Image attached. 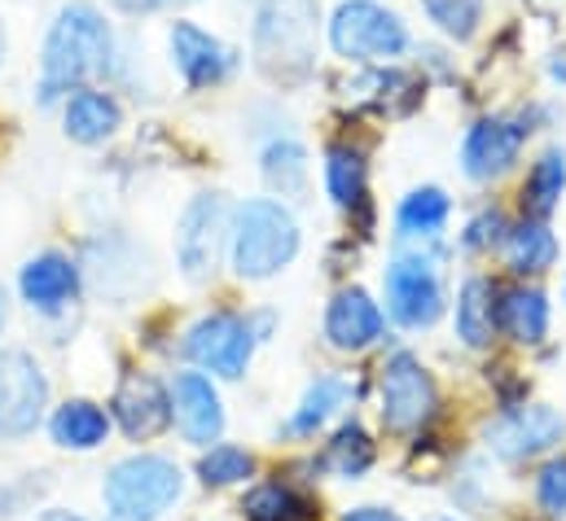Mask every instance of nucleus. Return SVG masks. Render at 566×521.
Masks as SVG:
<instances>
[{
	"label": "nucleus",
	"instance_id": "9b49d317",
	"mask_svg": "<svg viewBox=\"0 0 566 521\" xmlns=\"http://www.w3.org/2000/svg\"><path fill=\"white\" fill-rule=\"evenodd\" d=\"M566 421L563 412L545 407V403H532V407H514L505 412L501 421L488 425V443L496 456L505 460H527V456H541L549 451L554 443H563Z\"/></svg>",
	"mask_w": 566,
	"mask_h": 521
},
{
	"label": "nucleus",
	"instance_id": "2eb2a0df",
	"mask_svg": "<svg viewBox=\"0 0 566 521\" xmlns=\"http://www.w3.org/2000/svg\"><path fill=\"white\" fill-rule=\"evenodd\" d=\"M171 416L180 425V434L198 447L216 443L220 429H224V403L216 386L202 378V373H180L176 386H171Z\"/></svg>",
	"mask_w": 566,
	"mask_h": 521
},
{
	"label": "nucleus",
	"instance_id": "473e14b6",
	"mask_svg": "<svg viewBox=\"0 0 566 521\" xmlns=\"http://www.w3.org/2000/svg\"><path fill=\"white\" fill-rule=\"evenodd\" d=\"M501 233H505V220H501L496 211H488V215H479V220L465 228V246H470V251H483V246L501 242Z\"/></svg>",
	"mask_w": 566,
	"mask_h": 521
},
{
	"label": "nucleus",
	"instance_id": "5701e85b",
	"mask_svg": "<svg viewBox=\"0 0 566 521\" xmlns=\"http://www.w3.org/2000/svg\"><path fill=\"white\" fill-rule=\"evenodd\" d=\"M325 189L343 211L360 206L365 202V153L352 145H334L325 153Z\"/></svg>",
	"mask_w": 566,
	"mask_h": 521
},
{
	"label": "nucleus",
	"instance_id": "cd10ccee",
	"mask_svg": "<svg viewBox=\"0 0 566 521\" xmlns=\"http://www.w3.org/2000/svg\"><path fill=\"white\" fill-rule=\"evenodd\" d=\"M264 180L277 193H303V184H307V153H303V145L273 140L264 149Z\"/></svg>",
	"mask_w": 566,
	"mask_h": 521
},
{
	"label": "nucleus",
	"instance_id": "412c9836",
	"mask_svg": "<svg viewBox=\"0 0 566 521\" xmlns=\"http://www.w3.org/2000/svg\"><path fill=\"white\" fill-rule=\"evenodd\" d=\"M457 333L465 347L483 351L496 333V302H492V285L488 280H465L461 298H457Z\"/></svg>",
	"mask_w": 566,
	"mask_h": 521
},
{
	"label": "nucleus",
	"instance_id": "a878e982",
	"mask_svg": "<svg viewBox=\"0 0 566 521\" xmlns=\"http://www.w3.org/2000/svg\"><path fill=\"white\" fill-rule=\"evenodd\" d=\"M347 394H352V386H347L343 378H321L312 391L303 394L298 412L290 416V434H312V429H321V425L347 403Z\"/></svg>",
	"mask_w": 566,
	"mask_h": 521
},
{
	"label": "nucleus",
	"instance_id": "aec40b11",
	"mask_svg": "<svg viewBox=\"0 0 566 521\" xmlns=\"http://www.w3.org/2000/svg\"><path fill=\"white\" fill-rule=\"evenodd\" d=\"M496 325L514 342L536 347L545 338V329H549V302H545V294L541 289H510L505 302L496 307Z\"/></svg>",
	"mask_w": 566,
	"mask_h": 521
},
{
	"label": "nucleus",
	"instance_id": "6e6552de",
	"mask_svg": "<svg viewBox=\"0 0 566 521\" xmlns=\"http://www.w3.org/2000/svg\"><path fill=\"white\" fill-rule=\"evenodd\" d=\"M229 206L224 198L216 193H202L185 206L180 215V233H176V255H180V267L185 276L193 280H207L220 263V251H224V237H229Z\"/></svg>",
	"mask_w": 566,
	"mask_h": 521
},
{
	"label": "nucleus",
	"instance_id": "a211bd4d",
	"mask_svg": "<svg viewBox=\"0 0 566 521\" xmlns=\"http://www.w3.org/2000/svg\"><path fill=\"white\" fill-rule=\"evenodd\" d=\"M124 124V110L115 97L93 93V88H75V97L66 102V136L80 145H102L111 140Z\"/></svg>",
	"mask_w": 566,
	"mask_h": 521
},
{
	"label": "nucleus",
	"instance_id": "f8f14e48",
	"mask_svg": "<svg viewBox=\"0 0 566 521\" xmlns=\"http://www.w3.org/2000/svg\"><path fill=\"white\" fill-rule=\"evenodd\" d=\"M171 62L189 88H211V84H224L233 75L238 53L224 40H216L211 31H202L193 22H176L171 26Z\"/></svg>",
	"mask_w": 566,
	"mask_h": 521
},
{
	"label": "nucleus",
	"instance_id": "c9c22d12",
	"mask_svg": "<svg viewBox=\"0 0 566 521\" xmlns=\"http://www.w3.org/2000/svg\"><path fill=\"white\" fill-rule=\"evenodd\" d=\"M40 521H84V518H75V513H62V509H49Z\"/></svg>",
	"mask_w": 566,
	"mask_h": 521
},
{
	"label": "nucleus",
	"instance_id": "f257e3e1",
	"mask_svg": "<svg viewBox=\"0 0 566 521\" xmlns=\"http://www.w3.org/2000/svg\"><path fill=\"white\" fill-rule=\"evenodd\" d=\"M115 57V35L106 26V18L75 0L57 13V22L49 26L44 40V62H40V102L53 106L57 97L75 93L84 79L102 75Z\"/></svg>",
	"mask_w": 566,
	"mask_h": 521
},
{
	"label": "nucleus",
	"instance_id": "20e7f679",
	"mask_svg": "<svg viewBox=\"0 0 566 521\" xmlns=\"http://www.w3.org/2000/svg\"><path fill=\"white\" fill-rule=\"evenodd\" d=\"M185 491L180 469L167 456H128L106 478V504L115 521H158Z\"/></svg>",
	"mask_w": 566,
	"mask_h": 521
},
{
	"label": "nucleus",
	"instance_id": "2f4dec72",
	"mask_svg": "<svg viewBox=\"0 0 566 521\" xmlns=\"http://www.w3.org/2000/svg\"><path fill=\"white\" fill-rule=\"evenodd\" d=\"M541 504L549 513H566V456L545 465V474H541Z\"/></svg>",
	"mask_w": 566,
	"mask_h": 521
},
{
	"label": "nucleus",
	"instance_id": "c756f323",
	"mask_svg": "<svg viewBox=\"0 0 566 521\" xmlns=\"http://www.w3.org/2000/svg\"><path fill=\"white\" fill-rule=\"evenodd\" d=\"M426 13L430 22L452 35V40H470L479 31V18H483V0H426Z\"/></svg>",
	"mask_w": 566,
	"mask_h": 521
},
{
	"label": "nucleus",
	"instance_id": "6ab92c4d",
	"mask_svg": "<svg viewBox=\"0 0 566 521\" xmlns=\"http://www.w3.org/2000/svg\"><path fill=\"white\" fill-rule=\"evenodd\" d=\"M49 429H53V443H57V447L93 451L97 443H106L111 416H106L97 403H88V398H71V403H62V407L53 412Z\"/></svg>",
	"mask_w": 566,
	"mask_h": 521
},
{
	"label": "nucleus",
	"instance_id": "f03ea898",
	"mask_svg": "<svg viewBox=\"0 0 566 521\" xmlns=\"http://www.w3.org/2000/svg\"><path fill=\"white\" fill-rule=\"evenodd\" d=\"M229 237H233V267L247 280H269L298 255V224L273 198L247 202Z\"/></svg>",
	"mask_w": 566,
	"mask_h": 521
},
{
	"label": "nucleus",
	"instance_id": "7ed1b4c3",
	"mask_svg": "<svg viewBox=\"0 0 566 521\" xmlns=\"http://www.w3.org/2000/svg\"><path fill=\"white\" fill-rule=\"evenodd\" d=\"M316 0H264L255 18V57L269 75L294 79L316 57Z\"/></svg>",
	"mask_w": 566,
	"mask_h": 521
},
{
	"label": "nucleus",
	"instance_id": "c85d7f7f",
	"mask_svg": "<svg viewBox=\"0 0 566 521\" xmlns=\"http://www.w3.org/2000/svg\"><path fill=\"white\" fill-rule=\"evenodd\" d=\"M251 469H255L251 451L229 447V443H224V447H211V451L202 456V465H198V474H202L207 487H233V482H247Z\"/></svg>",
	"mask_w": 566,
	"mask_h": 521
},
{
	"label": "nucleus",
	"instance_id": "7c9ffc66",
	"mask_svg": "<svg viewBox=\"0 0 566 521\" xmlns=\"http://www.w3.org/2000/svg\"><path fill=\"white\" fill-rule=\"evenodd\" d=\"M247 518L251 521H294L303 518V504L285 491L282 482H264L247 496Z\"/></svg>",
	"mask_w": 566,
	"mask_h": 521
},
{
	"label": "nucleus",
	"instance_id": "39448f33",
	"mask_svg": "<svg viewBox=\"0 0 566 521\" xmlns=\"http://www.w3.org/2000/svg\"><path fill=\"white\" fill-rule=\"evenodd\" d=\"M329 44L347 62H387L409 49V31L374 0H343L329 18Z\"/></svg>",
	"mask_w": 566,
	"mask_h": 521
},
{
	"label": "nucleus",
	"instance_id": "9d476101",
	"mask_svg": "<svg viewBox=\"0 0 566 521\" xmlns=\"http://www.w3.org/2000/svg\"><path fill=\"white\" fill-rule=\"evenodd\" d=\"M251 325L229 316V311H216L207 320H198L185 338V355L193 364H202L207 373H220V378H242L247 364H251Z\"/></svg>",
	"mask_w": 566,
	"mask_h": 521
},
{
	"label": "nucleus",
	"instance_id": "4468645a",
	"mask_svg": "<svg viewBox=\"0 0 566 521\" xmlns=\"http://www.w3.org/2000/svg\"><path fill=\"white\" fill-rule=\"evenodd\" d=\"M527 140V128L514 124V119H483L474 124L465 136V149H461V162H465V176L470 180H492L501 171L514 167L518 149Z\"/></svg>",
	"mask_w": 566,
	"mask_h": 521
},
{
	"label": "nucleus",
	"instance_id": "72a5a7b5",
	"mask_svg": "<svg viewBox=\"0 0 566 521\" xmlns=\"http://www.w3.org/2000/svg\"><path fill=\"white\" fill-rule=\"evenodd\" d=\"M128 13H154V9H176V4H193V0H115Z\"/></svg>",
	"mask_w": 566,
	"mask_h": 521
},
{
	"label": "nucleus",
	"instance_id": "f3484780",
	"mask_svg": "<svg viewBox=\"0 0 566 521\" xmlns=\"http://www.w3.org/2000/svg\"><path fill=\"white\" fill-rule=\"evenodd\" d=\"M22 298L35 307V311H62L75 289H80V272L75 263L62 259V255H40L22 267Z\"/></svg>",
	"mask_w": 566,
	"mask_h": 521
},
{
	"label": "nucleus",
	"instance_id": "423d86ee",
	"mask_svg": "<svg viewBox=\"0 0 566 521\" xmlns=\"http://www.w3.org/2000/svg\"><path fill=\"white\" fill-rule=\"evenodd\" d=\"M49 382L27 351H0V438H22L40 425Z\"/></svg>",
	"mask_w": 566,
	"mask_h": 521
},
{
	"label": "nucleus",
	"instance_id": "b1692460",
	"mask_svg": "<svg viewBox=\"0 0 566 521\" xmlns=\"http://www.w3.org/2000/svg\"><path fill=\"white\" fill-rule=\"evenodd\" d=\"M554 255H558V242L545 228V220H527L505 237V259L514 272H545L554 267Z\"/></svg>",
	"mask_w": 566,
	"mask_h": 521
},
{
	"label": "nucleus",
	"instance_id": "f704fd0d",
	"mask_svg": "<svg viewBox=\"0 0 566 521\" xmlns=\"http://www.w3.org/2000/svg\"><path fill=\"white\" fill-rule=\"evenodd\" d=\"M343 521H400L391 509H352Z\"/></svg>",
	"mask_w": 566,
	"mask_h": 521
},
{
	"label": "nucleus",
	"instance_id": "e433bc0d",
	"mask_svg": "<svg viewBox=\"0 0 566 521\" xmlns=\"http://www.w3.org/2000/svg\"><path fill=\"white\" fill-rule=\"evenodd\" d=\"M0 62H4V31H0Z\"/></svg>",
	"mask_w": 566,
	"mask_h": 521
},
{
	"label": "nucleus",
	"instance_id": "393cba45",
	"mask_svg": "<svg viewBox=\"0 0 566 521\" xmlns=\"http://www.w3.org/2000/svg\"><path fill=\"white\" fill-rule=\"evenodd\" d=\"M443 220H448V198H443V189H430V184L413 189L396 211V224L405 237H434L443 228Z\"/></svg>",
	"mask_w": 566,
	"mask_h": 521
},
{
	"label": "nucleus",
	"instance_id": "1a4fd4ad",
	"mask_svg": "<svg viewBox=\"0 0 566 521\" xmlns=\"http://www.w3.org/2000/svg\"><path fill=\"white\" fill-rule=\"evenodd\" d=\"M387 311L391 320L426 329L439 320L443 311V289H439V272L422 255H400L387 267Z\"/></svg>",
	"mask_w": 566,
	"mask_h": 521
},
{
	"label": "nucleus",
	"instance_id": "ddd939ff",
	"mask_svg": "<svg viewBox=\"0 0 566 521\" xmlns=\"http://www.w3.org/2000/svg\"><path fill=\"white\" fill-rule=\"evenodd\" d=\"M111 412H115V421L124 425L128 438H154L171 421V394L163 391L149 373H128L119 382L115 398H111Z\"/></svg>",
	"mask_w": 566,
	"mask_h": 521
},
{
	"label": "nucleus",
	"instance_id": "bb28decb",
	"mask_svg": "<svg viewBox=\"0 0 566 521\" xmlns=\"http://www.w3.org/2000/svg\"><path fill=\"white\" fill-rule=\"evenodd\" d=\"M369 465H374V443H369V434H365L356 421L343 425V429L334 434V443L325 447V469L338 474V478H360Z\"/></svg>",
	"mask_w": 566,
	"mask_h": 521
},
{
	"label": "nucleus",
	"instance_id": "0eeeda50",
	"mask_svg": "<svg viewBox=\"0 0 566 521\" xmlns=\"http://www.w3.org/2000/svg\"><path fill=\"white\" fill-rule=\"evenodd\" d=\"M434 407H439V394H434V382L422 369V360L396 355L382 369V425L391 434H413L434 416Z\"/></svg>",
	"mask_w": 566,
	"mask_h": 521
},
{
	"label": "nucleus",
	"instance_id": "4be33fe9",
	"mask_svg": "<svg viewBox=\"0 0 566 521\" xmlns=\"http://www.w3.org/2000/svg\"><path fill=\"white\" fill-rule=\"evenodd\" d=\"M563 189H566V153L563 149H549V153L536 158V167H532V176H527V184H523V206H527V215H532V220L554 215Z\"/></svg>",
	"mask_w": 566,
	"mask_h": 521
},
{
	"label": "nucleus",
	"instance_id": "dca6fc26",
	"mask_svg": "<svg viewBox=\"0 0 566 521\" xmlns=\"http://www.w3.org/2000/svg\"><path fill=\"white\" fill-rule=\"evenodd\" d=\"M325 338L338 351H365L382 338V311L365 289H343L325 311Z\"/></svg>",
	"mask_w": 566,
	"mask_h": 521
}]
</instances>
